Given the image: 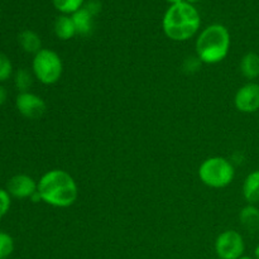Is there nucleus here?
Segmentation results:
<instances>
[{
	"label": "nucleus",
	"mask_w": 259,
	"mask_h": 259,
	"mask_svg": "<svg viewBox=\"0 0 259 259\" xmlns=\"http://www.w3.org/2000/svg\"><path fill=\"white\" fill-rule=\"evenodd\" d=\"M37 192L40 199L53 207H70L78 197L75 179L63 169H51L38 181Z\"/></svg>",
	"instance_id": "nucleus-1"
},
{
	"label": "nucleus",
	"mask_w": 259,
	"mask_h": 259,
	"mask_svg": "<svg viewBox=\"0 0 259 259\" xmlns=\"http://www.w3.org/2000/svg\"><path fill=\"white\" fill-rule=\"evenodd\" d=\"M201 18L192 4L187 2L171 5L163 17L162 27L169 39L185 42L194 37L200 29Z\"/></svg>",
	"instance_id": "nucleus-2"
},
{
	"label": "nucleus",
	"mask_w": 259,
	"mask_h": 259,
	"mask_svg": "<svg viewBox=\"0 0 259 259\" xmlns=\"http://www.w3.org/2000/svg\"><path fill=\"white\" fill-rule=\"evenodd\" d=\"M230 50L229 30L222 24L205 28L196 40L197 58L201 63L215 65L224 60Z\"/></svg>",
	"instance_id": "nucleus-3"
},
{
	"label": "nucleus",
	"mask_w": 259,
	"mask_h": 259,
	"mask_svg": "<svg viewBox=\"0 0 259 259\" xmlns=\"http://www.w3.org/2000/svg\"><path fill=\"white\" fill-rule=\"evenodd\" d=\"M234 176V166L224 157H210L202 162L199 168L201 182L211 189H224L229 186Z\"/></svg>",
	"instance_id": "nucleus-4"
},
{
	"label": "nucleus",
	"mask_w": 259,
	"mask_h": 259,
	"mask_svg": "<svg viewBox=\"0 0 259 259\" xmlns=\"http://www.w3.org/2000/svg\"><path fill=\"white\" fill-rule=\"evenodd\" d=\"M32 70L34 77L43 85H53L58 82L63 72V63L57 52L42 48L33 57Z\"/></svg>",
	"instance_id": "nucleus-5"
},
{
	"label": "nucleus",
	"mask_w": 259,
	"mask_h": 259,
	"mask_svg": "<svg viewBox=\"0 0 259 259\" xmlns=\"http://www.w3.org/2000/svg\"><path fill=\"white\" fill-rule=\"evenodd\" d=\"M244 239L235 230H225L215 240V252L220 259H239L244 255Z\"/></svg>",
	"instance_id": "nucleus-6"
},
{
	"label": "nucleus",
	"mask_w": 259,
	"mask_h": 259,
	"mask_svg": "<svg viewBox=\"0 0 259 259\" xmlns=\"http://www.w3.org/2000/svg\"><path fill=\"white\" fill-rule=\"evenodd\" d=\"M15 105H17L18 111L24 118L33 119V120L42 118L47 110L46 101L40 96L29 93V91L19 93V95L17 96V100H15Z\"/></svg>",
	"instance_id": "nucleus-7"
},
{
	"label": "nucleus",
	"mask_w": 259,
	"mask_h": 259,
	"mask_svg": "<svg viewBox=\"0 0 259 259\" xmlns=\"http://www.w3.org/2000/svg\"><path fill=\"white\" fill-rule=\"evenodd\" d=\"M235 108L240 113L252 114L259 110V83L248 82L237 91L234 98Z\"/></svg>",
	"instance_id": "nucleus-8"
},
{
	"label": "nucleus",
	"mask_w": 259,
	"mask_h": 259,
	"mask_svg": "<svg viewBox=\"0 0 259 259\" xmlns=\"http://www.w3.org/2000/svg\"><path fill=\"white\" fill-rule=\"evenodd\" d=\"M37 187L38 182L28 175H15L8 181L7 191L17 199H30L37 192Z\"/></svg>",
	"instance_id": "nucleus-9"
},
{
	"label": "nucleus",
	"mask_w": 259,
	"mask_h": 259,
	"mask_svg": "<svg viewBox=\"0 0 259 259\" xmlns=\"http://www.w3.org/2000/svg\"><path fill=\"white\" fill-rule=\"evenodd\" d=\"M243 196L249 205L259 202V169L252 171L243 182Z\"/></svg>",
	"instance_id": "nucleus-10"
},
{
	"label": "nucleus",
	"mask_w": 259,
	"mask_h": 259,
	"mask_svg": "<svg viewBox=\"0 0 259 259\" xmlns=\"http://www.w3.org/2000/svg\"><path fill=\"white\" fill-rule=\"evenodd\" d=\"M94 17L95 15L90 12L86 7H82L72 14V20L75 23L77 34L89 35L93 32L94 28Z\"/></svg>",
	"instance_id": "nucleus-11"
},
{
	"label": "nucleus",
	"mask_w": 259,
	"mask_h": 259,
	"mask_svg": "<svg viewBox=\"0 0 259 259\" xmlns=\"http://www.w3.org/2000/svg\"><path fill=\"white\" fill-rule=\"evenodd\" d=\"M239 220L242 227H244L248 232L255 233L259 230V209L255 205H249L240 210Z\"/></svg>",
	"instance_id": "nucleus-12"
},
{
	"label": "nucleus",
	"mask_w": 259,
	"mask_h": 259,
	"mask_svg": "<svg viewBox=\"0 0 259 259\" xmlns=\"http://www.w3.org/2000/svg\"><path fill=\"white\" fill-rule=\"evenodd\" d=\"M55 34L62 40H68L75 37V34H77V30H76L72 18L68 15L58 17L55 22Z\"/></svg>",
	"instance_id": "nucleus-13"
},
{
	"label": "nucleus",
	"mask_w": 259,
	"mask_h": 259,
	"mask_svg": "<svg viewBox=\"0 0 259 259\" xmlns=\"http://www.w3.org/2000/svg\"><path fill=\"white\" fill-rule=\"evenodd\" d=\"M240 72L248 80H255L259 77V55L248 52L240 61Z\"/></svg>",
	"instance_id": "nucleus-14"
},
{
	"label": "nucleus",
	"mask_w": 259,
	"mask_h": 259,
	"mask_svg": "<svg viewBox=\"0 0 259 259\" xmlns=\"http://www.w3.org/2000/svg\"><path fill=\"white\" fill-rule=\"evenodd\" d=\"M18 42H19L23 51L27 53L35 55V53H38L42 50V42H40L39 35L35 32H33V30H23L19 34V37H18Z\"/></svg>",
	"instance_id": "nucleus-15"
},
{
	"label": "nucleus",
	"mask_w": 259,
	"mask_h": 259,
	"mask_svg": "<svg viewBox=\"0 0 259 259\" xmlns=\"http://www.w3.org/2000/svg\"><path fill=\"white\" fill-rule=\"evenodd\" d=\"M85 0H52L53 5L63 14H73L81 9Z\"/></svg>",
	"instance_id": "nucleus-16"
},
{
	"label": "nucleus",
	"mask_w": 259,
	"mask_h": 259,
	"mask_svg": "<svg viewBox=\"0 0 259 259\" xmlns=\"http://www.w3.org/2000/svg\"><path fill=\"white\" fill-rule=\"evenodd\" d=\"M14 82L20 93H27L30 89V86H32L33 77L29 73V71L25 70V68H20V70H18L17 73H15Z\"/></svg>",
	"instance_id": "nucleus-17"
},
{
	"label": "nucleus",
	"mask_w": 259,
	"mask_h": 259,
	"mask_svg": "<svg viewBox=\"0 0 259 259\" xmlns=\"http://www.w3.org/2000/svg\"><path fill=\"white\" fill-rule=\"evenodd\" d=\"M14 250V240L8 233L0 232V259H7Z\"/></svg>",
	"instance_id": "nucleus-18"
},
{
	"label": "nucleus",
	"mask_w": 259,
	"mask_h": 259,
	"mask_svg": "<svg viewBox=\"0 0 259 259\" xmlns=\"http://www.w3.org/2000/svg\"><path fill=\"white\" fill-rule=\"evenodd\" d=\"M13 75V63L4 53H0V82L9 80Z\"/></svg>",
	"instance_id": "nucleus-19"
},
{
	"label": "nucleus",
	"mask_w": 259,
	"mask_h": 259,
	"mask_svg": "<svg viewBox=\"0 0 259 259\" xmlns=\"http://www.w3.org/2000/svg\"><path fill=\"white\" fill-rule=\"evenodd\" d=\"M10 205H12V196L7 190L0 189V219L4 215H7V212L10 209Z\"/></svg>",
	"instance_id": "nucleus-20"
},
{
	"label": "nucleus",
	"mask_w": 259,
	"mask_h": 259,
	"mask_svg": "<svg viewBox=\"0 0 259 259\" xmlns=\"http://www.w3.org/2000/svg\"><path fill=\"white\" fill-rule=\"evenodd\" d=\"M5 100H7V91L3 86H0V106L5 103Z\"/></svg>",
	"instance_id": "nucleus-21"
},
{
	"label": "nucleus",
	"mask_w": 259,
	"mask_h": 259,
	"mask_svg": "<svg viewBox=\"0 0 259 259\" xmlns=\"http://www.w3.org/2000/svg\"><path fill=\"white\" fill-rule=\"evenodd\" d=\"M254 257L255 259H259V244L255 247V250H254Z\"/></svg>",
	"instance_id": "nucleus-22"
},
{
	"label": "nucleus",
	"mask_w": 259,
	"mask_h": 259,
	"mask_svg": "<svg viewBox=\"0 0 259 259\" xmlns=\"http://www.w3.org/2000/svg\"><path fill=\"white\" fill-rule=\"evenodd\" d=\"M167 2L171 3L172 5H175V4H179V3H182V2H184V0H167Z\"/></svg>",
	"instance_id": "nucleus-23"
},
{
	"label": "nucleus",
	"mask_w": 259,
	"mask_h": 259,
	"mask_svg": "<svg viewBox=\"0 0 259 259\" xmlns=\"http://www.w3.org/2000/svg\"><path fill=\"white\" fill-rule=\"evenodd\" d=\"M239 259H255V258H252V257H248V255H243V257H240Z\"/></svg>",
	"instance_id": "nucleus-24"
},
{
	"label": "nucleus",
	"mask_w": 259,
	"mask_h": 259,
	"mask_svg": "<svg viewBox=\"0 0 259 259\" xmlns=\"http://www.w3.org/2000/svg\"><path fill=\"white\" fill-rule=\"evenodd\" d=\"M186 2L191 4V3H197V2H201V0H186Z\"/></svg>",
	"instance_id": "nucleus-25"
}]
</instances>
